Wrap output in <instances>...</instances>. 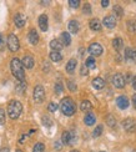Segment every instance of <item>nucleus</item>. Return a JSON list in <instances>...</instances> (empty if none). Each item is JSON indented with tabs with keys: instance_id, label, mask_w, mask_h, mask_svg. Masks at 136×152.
Segmentation results:
<instances>
[{
	"instance_id": "obj_1",
	"label": "nucleus",
	"mask_w": 136,
	"mask_h": 152,
	"mask_svg": "<svg viewBox=\"0 0 136 152\" xmlns=\"http://www.w3.org/2000/svg\"><path fill=\"white\" fill-rule=\"evenodd\" d=\"M10 67H11V72L15 77L19 80V81H24L25 79V74H24V67H23V64L21 61L19 59H12L11 62H10Z\"/></svg>"
},
{
	"instance_id": "obj_2",
	"label": "nucleus",
	"mask_w": 136,
	"mask_h": 152,
	"mask_svg": "<svg viewBox=\"0 0 136 152\" xmlns=\"http://www.w3.org/2000/svg\"><path fill=\"white\" fill-rule=\"evenodd\" d=\"M60 109H61V112L64 113L65 116H73L75 113V102L70 97H65L61 100L60 102Z\"/></svg>"
},
{
	"instance_id": "obj_3",
	"label": "nucleus",
	"mask_w": 136,
	"mask_h": 152,
	"mask_svg": "<svg viewBox=\"0 0 136 152\" xmlns=\"http://www.w3.org/2000/svg\"><path fill=\"white\" fill-rule=\"evenodd\" d=\"M21 111H23V106L16 100H12L11 102L9 104V106H8V113H9V116L11 118H14V120L20 116Z\"/></svg>"
},
{
	"instance_id": "obj_4",
	"label": "nucleus",
	"mask_w": 136,
	"mask_h": 152,
	"mask_svg": "<svg viewBox=\"0 0 136 152\" xmlns=\"http://www.w3.org/2000/svg\"><path fill=\"white\" fill-rule=\"evenodd\" d=\"M8 46L10 49V51H18V50H19L20 44H19V39L14 34L9 35V37H8Z\"/></svg>"
},
{
	"instance_id": "obj_5",
	"label": "nucleus",
	"mask_w": 136,
	"mask_h": 152,
	"mask_svg": "<svg viewBox=\"0 0 136 152\" xmlns=\"http://www.w3.org/2000/svg\"><path fill=\"white\" fill-rule=\"evenodd\" d=\"M45 99V90L41 85H37L34 88V100L36 102H43Z\"/></svg>"
},
{
	"instance_id": "obj_6",
	"label": "nucleus",
	"mask_w": 136,
	"mask_h": 152,
	"mask_svg": "<svg viewBox=\"0 0 136 152\" xmlns=\"http://www.w3.org/2000/svg\"><path fill=\"white\" fill-rule=\"evenodd\" d=\"M112 84L114 86H116L118 88H122L125 86V79H124V76H122L121 74H115L112 76Z\"/></svg>"
},
{
	"instance_id": "obj_7",
	"label": "nucleus",
	"mask_w": 136,
	"mask_h": 152,
	"mask_svg": "<svg viewBox=\"0 0 136 152\" xmlns=\"http://www.w3.org/2000/svg\"><path fill=\"white\" fill-rule=\"evenodd\" d=\"M89 51H90V54H91L93 56H100L102 54V46L100 45V44H98V42H94V44L90 45Z\"/></svg>"
},
{
	"instance_id": "obj_8",
	"label": "nucleus",
	"mask_w": 136,
	"mask_h": 152,
	"mask_svg": "<svg viewBox=\"0 0 136 152\" xmlns=\"http://www.w3.org/2000/svg\"><path fill=\"white\" fill-rule=\"evenodd\" d=\"M122 126H124V129L126 131L132 132L135 130V127H136V124H135V121L132 118H126L125 121H122Z\"/></svg>"
},
{
	"instance_id": "obj_9",
	"label": "nucleus",
	"mask_w": 136,
	"mask_h": 152,
	"mask_svg": "<svg viewBox=\"0 0 136 152\" xmlns=\"http://www.w3.org/2000/svg\"><path fill=\"white\" fill-rule=\"evenodd\" d=\"M116 104H118V106L120 107L121 110H125V109H127L129 107V100H127V97L126 96H119L118 97V100H116Z\"/></svg>"
},
{
	"instance_id": "obj_10",
	"label": "nucleus",
	"mask_w": 136,
	"mask_h": 152,
	"mask_svg": "<svg viewBox=\"0 0 136 152\" xmlns=\"http://www.w3.org/2000/svg\"><path fill=\"white\" fill-rule=\"evenodd\" d=\"M104 25H105L106 28H109V29H114L115 26H116V19L114 18V16H111V15H109V16H106L105 19H104Z\"/></svg>"
},
{
	"instance_id": "obj_11",
	"label": "nucleus",
	"mask_w": 136,
	"mask_h": 152,
	"mask_svg": "<svg viewBox=\"0 0 136 152\" xmlns=\"http://www.w3.org/2000/svg\"><path fill=\"white\" fill-rule=\"evenodd\" d=\"M21 64H23V67L25 66L26 69H33V66H34V59H33V56H30V55L24 56Z\"/></svg>"
},
{
	"instance_id": "obj_12",
	"label": "nucleus",
	"mask_w": 136,
	"mask_h": 152,
	"mask_svg": "<svg viewBox=\"0 0 136 152\" xmlns=\"http://www.w3.org/2000/svg\"><path fill=\"white\" fill-rule=\"evenodd\" d=\"M14 21H15V25L18 28H23L25 23H26V19H25V16L23 14H16L14 16Z\"/></svg>"
},
{
	"instance_id": "obj_13",
	"label": "nucleus",
	"mask_w": 136,
	"mask_h": 152,
	"mask_svg": "<svg viewBox=\"0 0 136 152\" xmlns=\"http://www.w3.org/2000/svg\"><path fill=\"white\" fill-rule=\"evenodd\" d=\"M39 26H40V29L43 31L48 30V16L45 14L40 15V18H39Z\"/></svg>"
},
{
	"instance_id": "obj_14",
	"label": "nucleus",
	"mask_w": 136,
	"mask_h": 152,
	"mask_svg": "<svg viewBox=\"0 0 136 152\" xmlns=\"http://www.w3.org/2000/svg\"><path fill=\"white\" fill-rule=\"evenodd\" d=\"M90 29L94 31H100L101 30V23L98 20V19H91L90 20Z\"/></svg>"
},
{
	"instance_id": "obj_15",
	"label": "nucleus",
	"mask_w": 136,
	"mask_h": 152,
	"mask_svg": "<svg viewBox=\"0 0 136 152\" xmlns=\"http://www.w3.org/2000/svg\"><path fill=\"white\" fill-rule=\"evenodd\" d=\"M29 41L33 44V45H36V44L39 42V35L36 33V30H30V33H29Z\"/></svg>"
},
{
	"instance_id": "obj_16",
	"label": "nucleus",
	"mask_w": 136,
	"mask_h": 152,
	"mask_svg": "<svg viewBox=\"0 0 136 152\" xmlns=\"http://www.w3.org/2000/svg\"><path fill=\"white\" fill-rule=\"evenodd\" d=\"M93 86H94V88H96V90H101V88L105 86V81H104L101 77H96L93 80Z\"/></svg>"
},
{
	"instance_id": "obj_17",
	"label": "nucleus",
	"mask_w": 136,
	"mask_h": 152,
	"mask_svg": "<svg viewBox=\"0 0 136 152\" xmlns=\"http://www.w3.org/2000/svg\"><path fill=\"white\" fill-rule=\"evenodd\" d=\"M69 30H70L71 34H76L77 31H79V23L76 20H71L69 23Z\"/></svg>"
},
{
	"instance_id": "obj_18",
	"label": "nucleus",
	"mask_w": 136,
	"mask_h": 152,
	"mask_svg": "<svg viewBox=\"0 0 136 152\" xmlns=\"http://www.w3.org/2000/svg\"><path fill=\"white\" fill-rule=\"evenodd\" d=\"M50 48L53 49V51H59V50H61L62 48V44L60 42V40H51L50 41Z\"/></svg>"
},
{
	"instance_id": "obj_19",
	"label": "nucleus",
	"mask_w": 136,
	"mask_h": 152,
	"mask_svg": "<svg viewBox=\"0 0 136 152\" xmlns=\"http://www.w3.org/2000/svg\"><path fill=\"white\" fill-rule=\"evenodd\" d=\"M62 45H65V46H69L70 45V42H71V36L69 33H62L61 34V41H60Z\"/></svg>"
},
{
	"instance_id": "obj_20",
	"label": "nucleus",
	"mask_w": 136,
	"mask_h": 152,
	"mask_svg": "<svg viewBox=\"0 0 136 152\" xmlns=\"http://www.w3.org/2000/svg\"><path fill=\"white\" fill-rule=\"evenodd\" d=\"M75 67H76V60H75V59L69 60V62L66 64V71H68L69 74H73L74 70H75Z\"/></svg>"
},
{
	"instance_id": "obj_21",
	"label": "nucleus",
	"mask_w": 136,
	"mask_h": 152,
	"mask_svg": "<svg viewBox=\"0 0 136 152\" xmlns=\"http://www.w3.org/2000/svg\"><path fill=\"white\" fill-rule=\"evenodd\" d=\"M80 109H81V111H84V112H87V111H90V110L93 109V105H91V102H90V101L85 100V101H82V102H81Z\"/></svg>"
},
{
	"instance_id": "obj_22",
	"label": "nucleus",
	"mask_w": 136,
	"mask_h": 152,
	"mask_svg": "<svg viewBox=\"0 0 136 152\" xmlns=\"http://www.w3.org/2000/svg\"><path fill=\"white\" fill-rule=\"evenodd\" d=\"M61 141H62V143H65V145L74 142V141H73V138H71V134H70V132H68V131H65V132L62 134V136H61Z\"/></svg>"
},
{
	"instance_id": "obj_23",
	"label": "nucleus",
	"mask_w": 136,
	"mask_h": 152,
	"mask_svg": "<svg viewBox=\"0 0 136 152\" xmlns=\"http://www.w3.org/2000/svg\"><path fill=\"white\" fill-rule=\"evenodd\" d=\"M112 46H114V49H116L119 51V50H121L122 46H124V41H122L120 37H116V39L112 40Z\"/></svg>"
},
{
	"instance_id": "obj_24",
	"label": "nucleus",
	"mask_w": 136,
	"mask_h": 152,
	"mask_svg": "<svg viewBox=\"0 0 136 152\" xmlns=\"http://www.w3.org/2000/svg\"><path fill=\"white\" fill-rule=\"evenodd\" d=\"M95 115H93V113H87V115L85 116V124L87 126H93L95 124Z\"/></svg>"
},
{
	"instance_id": "obj_25",
	"label": "nucleus",
	"mask_w": 136,
	"mask_h": 152,
	"mask_svg": "<svg viewBox=\"0 0 136 152\" xmlns=\"http://www.w3.org/2000/svg\"><path fill=\"white\" fill-rule=\"evenodd\" d=\"M50 59L56 62V61H60L62 59V56H61V54L59 51H51L50 53Z\"/></svg>"
},
{
	"instance_id": "obj_26",
	"label": "nucleus",
	"mask_w": 136,
	"mask_h": 152,
	"mask_svg": "<svg viewBox=\"0 0 136 152\" xmlns=\"http://www.w3.org/2000/svg\"><path fill=\"white\" fill-rule=\"evenodd\" d=\"M25 90H26V84H25L24 81H20L19 84L16 85V91L19 92V94H23V92H25Z\"/></svg>"
},
{
	"instance_id": "obj_27",
	"label": "nucleus",
	"mask_w": 136,
	"mask_h": 152,
	"mask_svg": "<svg viewBox=\"0 0 136 152\" xmlns=\"http://www.w3.org/2000/svg\"><path fill=\"white\" fill-rule=\"evenodd\" d=\"M85 66H86L87 69H95V67H96L95 59H94V58H89V59L86 60V64H85Z\"/></svg>"
},
{
	"instance_id": "obj_28",
	"label": "nucleus",
	"mask_w": 136,
	"mask_h": 152,
	"mask_svg": "<svg viewBox=\"0 0 136 152\" xmlns=\"http://www.w3.org/2000/svg\"><path fill=\"white\" fill-rule=\"evenodd\" d=\"M114 12H115V16H118V18H121L122 14H124V11H122V8L120 5H115L114 6Z\"/></svg>"
},
{
	"instance_id": "obj_29",
	"label": "nucleus",
	"mask_w": 136,
	"mask_h": 152,
	"mask_svg": "<svg viewBox=\"0 0 136 152\" xmlns=\"http://www.w3.org/2000/svg\"><path fill=\"white\" fill-rule=\"evenodd\" d=\"M127 28H129V31L135 33L136 31V20H129L127 21Z\"/></svg>"
},
{
	"instance_id": "obj_30",
	"label": "nucleus",
	"mask_w": 136,
	"mask_h": 152,
	"mask_svg": "<svg viewBox=\"0 0 136 152\" xmlns=\"http://www.w3.org/2000/svg\"><path fill=\"white\" fill-rule=\"evenodd\" d=\"M41 122L44 124V126H46V127H50V126H53V121L48 117V116H44L41 118Z\"/></svg>"
},
{
	"instance_id": "obj_31",
	"label": "nucleus",
	"mask_w": 136,
	"mask_h": 152,
	"mask_svg": "<svg viewBox=\"0 0 136 152\" xmlns=\"http://www.w3.org/2000/svg\"><path fill=\"white\" fill-rule=\"evenodd\" d=\"M101 134H102V126H101V125L96 126V127H95V130H94V132H93L94 137H99Z\"/></svg>"
},
{
	"instance_id": "obj_32",
	"label": "nucleus",
	"mask_w": 136,
	"mask_h": 152,
	"mask_svg": "<svg viewBox=\"0 0 136 152\" xmlns=\"http://www.w3.org/2000/svg\"><path fill=\"white\" fill-rule=\"evenodd\" d=\"M33 152H44V145L40 143V142L35 143V146L33 148Z\"/></svg>"
},
{
	"instance_id": "obj_33",
	"label": "nucleus",
	"mask_w": 136,
	"mask_h": 152,
	"mask_svg": "<svg viewBox=\"0 0 136 152\" xmlns=\"http://www.w3.org/2000/svg\"><path fill=\"white\" fill-rule=\"evenodd\" d=\"M69 5L71 6V8H79V5H80V1L79 0H70L69 1Z\"/></svg>"
},
{
	"instance_id": "obj_34",
	"label": "nucleus",
	"mask_w": 136,
	"mask_h": 152,
	"mask_svg": "<svg viewBox=\"0 0 136 152\" xmlns=\"http://www.w3.org/2000/svg\"><path fill=\"white\" fill-rule=\"evenodd\" d=\"M5 124V111L3 109H0V125Z\"/></svg>"
},
{
	"instance_id": "obj_35",
	"label": "nucleus",
	"mask_w": 136,
	"mask_h": 152,
	"mask_svg": "<svg viewBox=\"0 0 136 152\" xmlns=\"http://www.w3.org/2000/svg\"><path fill=\"white\" fill-rule=\"evenodd\" d=\"M82 11L85 12V14H91V6H90V4H85V5H84Z\"/></svg>"
},
{
	"instance_id": "obj_36",
	"label": "nucleus",
	"mask_w": 136,
	"mask_h": 152,
	"mask_svg": "<svg viewBox=\"0 0 136 152\" xmlns=\"http://www.w3.org/2000/svg\"><path fill=\"white\" fill-rule=\"evenodd\" d=\"M80 74H81V76H86L89 74V69L85 65H82L81 69H80Z\"/></svg>"
},
{
	"instance_id": "obj_37",
	"label": "nucleus",
	"mask_w": 136,
	"mask_h": 152,
	"mask_svg": "<svg viewBox=\"0 0 136 152\" xmlns=\"http://www.w3.org/2000/svg\"><path fill=\"white\" fill-rule=\"evenodd\" d=\"M48 109H49V111H50V112H55V111L57 110V105H56V104H54V102H50Z\"/></svg>"
},
{
	"instance_id": "obj_38",
	"label": "nucleus",
	"mask_w": 136,
	"mask_h": 152,
	"mask_svg": "<svg viewBox=\"0 0 136 152\" xmlns=\"http://www.w3.org/2000/svg\"><path fill=\"white\" fill-rule=\"evenodd\" d=\"M107 124H109L110 127H114V126L116 125V121H115V120L112 118V116H111V115H110V116L107 117Z\"/></svg>"
},
{
	"instance_id": "obj_39",
	"label": "nucleus",
	"mask_w": 136,
	"mask_h": 152,
	"mask_svg": "<svg viewBox=\"0 0 136 152\" xmlns=\"http://www.w3.org/2000/svg\"><path fill=\"white\" fill-rule=\"evenodd\" d=\"M68 86H69V90L70 91H75L76 90V84L73 81H68Z\"/></svg>"
},
{
	"instance_id": "obj_40",
	"label": "nucleus",
	"mask_w": 136,
	"mask_h": 152,
	"mask_svg": "<svg viewBox=\"0 0 136 152\" xmlns=\"http://www.w3.org/2000/svg\"><path fill=\"white\" fill-rule=\"evenodd\" d=\"M55 91H56V94H60L62 91V85L61 84H56L55 85Z\"/></svg>"
},
{
	"instance_id": "obj_41",
	"label": "nucleus",
	"mask_w": 136,
	"mask_h": 152,
	"mask_svg": "<svg viewBox=\"0 0 136 152\" xmlns=\"http://www.w3.org/2000/svg\"><path fill=\"white\" fill-rule=\"evenodd\" d=\"M4 44H5V40H4V36L0 34V49L4 48Z\"/></svg>"
},
{
	"instance_id": "obj_42",
	"label": "nucleus",
	"mask_w": 136,
	"mask_h": 152,
	"mask_svg": "<svg viewBox=\"0 0 136 152\" xmlns=\"http://www.w3.org/2000/svg\"><path fill=\"white\" fill-rule=\"evenodd\" d=\"M101 5L104 6V8H106V6L109 5V0H102V1H101Z\"/></svg>"
},
{
	"instance_id": "obj_43",
	"label": "nucleus",
	"mask_w": 136,
	"mask_h": 152,
	"mask_svg": "<svg viewBox=\"0 0 136 152\" xmlns=\"http://www.w3.org/2000/svg\"><path fill=\"white\" fill-rule=\"evenodd\" d=\"M132 87L136 90V75L134 76V79H132Z\"/></svg>"
},
{
	"instance_id": "obj_44",
	"label": "nucleus",
	"mask_w": 136,
	"mask_h": 152,
	"mask_svg": "<svg viewBox=\"0 0 136 152\" xmlns=\"http://www.w3.org/2000/svg\"><path fill=\"white\" fill-rule=\"evenodd\" d=\"M132 104H134V107L136 109V94H135L134 96H132Z\"/></svg>"
},
{
	"instance_id": "obj_45",
	"label": "nucleus",
	"mask_w": 136,
	"mask_h": 152,
	"mask_svg": "<svg viewBox=\"0 0 136 152\" xmlns=\"http://www.w3.org/2000/svg\"><path fill=\"white\" fill-rule=\"evenodd\" d=\"M55 148H56L57 151H59V150L61 148V147H60V143H59V142H56V143H55Z\"/></svg>"
},
{
	"instance_id": "obj_46",
	"label": "nucleus",
	"mask_w": 136,
	"mask_h": 152,
	"mask_svg": "<svg viewBox=\"0 0 136 152\" xmlns=\"http://www.w3.org/2000/svg\"><path fill=\"white\" fill-rule=\"evenodd\" d=\"M0 152H9V148H8V147H5V148H1V150H0Z\"/></svg>"
},
{
	"instance_id": "obj_47",
	"label": "nucleus",
	"mask_w": 136,
	"mask_h": 152,
	"mask_svg": "<svg viewBox=\"0 0 136 152\" xmlns=\"http://www.w3.org/2000/svg\"><path fill=\"white\" fill-rule=\"evenodd\" d=\"M40 4H41V5H49V4H50V1H41Z\"/></svg>"
},
{
	"instance_id": "obj_48",
	"label": "nucleus",
	"mask_w": 136,
	"mask_h": 152,
	"mask_svg": "<svg viewBox=\"0 0 136 152\" xmlns=\"http://www.w3.org/2000/svg\"><path fill=\"white\" fill-rule=\"evenodd\" d=\"M70 152H79V151H76V150H73V151H70Z\"/></svg>"
},
{
	"instance_id": "obj_49",
	"label": "nucleus",
	"mask_w": 136,
	"mask_h": 152,
	"mask_svg": "<svg viewBox=\"0 0 136 152\" xmlns=\"http://www.w3.org/2000/svg\"><path fill=\"white\" fill-rule=\"evenodd\" d=\"M16 152H24V151H21V150H18V151H16Z\"/></svg>"
},
{
	"instance_id": "obj_50",
	"label": "nucleus",
	"mask_w": 136,
	"mask_h": 152,
	"mask_svg": "<svg viewBox=\"0 0 136 152\" xmlns=\"http://www.w3.org/2000/svg\"><path fill=\"white\" fill-rule=\"evenodd\" d=\"M101 152H104V151H101Z\"/></svg>"
}]
</instances>
